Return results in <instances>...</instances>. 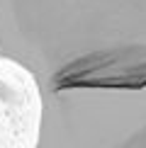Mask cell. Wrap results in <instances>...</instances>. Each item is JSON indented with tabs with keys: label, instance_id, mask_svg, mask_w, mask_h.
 <instances>
[{
	"label": "cell",
	"instance_id": "6da1fadb",
	"mask_svg": "<svg viewBox=\"0 0 146 148\" xmlns=\"http://www.w3.org/2000/svg\"><path fill=\"white\" fill-rule=\"evenodd\" d=\"M0 58L39 92L146 80V0H0Z\"/></svg>",
	"mask_w": 146,
	"mask_h": 148
},
{
	"label": "cell",
	"instance_id": "7a4b0ae2",
	"mask_svg": "<svg viewBox=\"0 0 146 148\" xmlns=\"http://www.w3.org/2000/svg\"><path fill=\"white\" fill-rule=\"evenodd\" d=\"M36 148H146V80L41 90Z\"/></svg>",
	"mask_w": 146,
	"mask_h": 148
}]
</instances>
